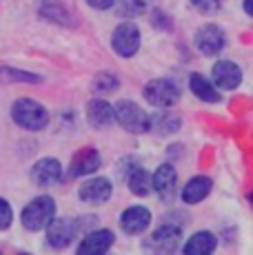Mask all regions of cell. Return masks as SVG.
I'll list each match as a JSON object with an SVG mask.
<instances>
[{
	"label": "cell",
	"mask_w": 253,
	"mask_h": 255,
	"mask_svg": "<svg viewBox=\"0 0 253 255\" xmlns=\"http://www.w3.org/2000/svg\"><path fill=\"white\" fill-rule=\"evenodd\" d=\"M22 227L27 231H42L56 220V202L49 195H38L22 209Z\"/></svg>",
	"instance_id": "obj_1"
},
{
	"label": "cell",
	"mask_w": 253,
	"mask_h": 255,
	"mask_svg": "<svg viewBox=\"0 0 253 255\" xmlns=\"http://www.w3.org/2000/svg\"><path fill=\"white\" fill-rule=\"evenodd\" d=\"M11 118L18 127L27 131H40L49 122V114L42 105H38L31 98H20L11 105Z\"/></svg>",
	"instance_id": "obj_2"
},
{
	"label": "cell",
	"mask_w": 253,
	"mask_h": 255,
	"mask_svg": "<svg viewBox=\"0 0 253 255\" xmlns=\"http://www.w3.org/2000/svg\"><path fill=\"white\" fill-rule=\"evenodd\" d=\"M114 111H116V122L129 133H144V131L151 129V116L140 105H135L133 100H120L114 107Z\"/></svg>",
	"instance_id": "obj_3"
},
{
	"label": "cell",
	"mask_w": 253,
	"mask_h": 255,
	"mask_svg": "<svg viewBox=\"0 0 253 255\" xmlns=\"http://www.w3.org/2000/svg\"><path fill=\"white\" fill-rule=\"evenodd\" d=\"M142 93H144V100H147L149 105L158 107V109L173 107L180 100V87L176 85V82L167 80V78H155V80H149Z\"/></svg>",
	"instance_id": "obj_4"
},
{
	"label": "cell",
	"mask_w": 253,
	"mask_h": 255,
	"mask_svg": "<svg viewBox=\"0 0 253 255\" xmlns=\"http://www.w3.org/2000/svg\"><path fill=\"white\" fill-rule=\"evenodd\" d=\"M111 45L114 51L123 58L135 56V51L140 49V29L133 22H123L114 29V36H111Z\"/></svg>",
	"instance_id": "obj_5"
},
{
	"label": "cell",
	"mask_w": 253,
	"mask_h": 255,
	"mask_svg": "<svg viewBox=\"0 0 253 255\" xmlns=\"http://www.w3.org/2000/svg\"><path fill=\"white\" fill-rule=\"evenodd\" d=\"M78 233V222L71 218H56L47 227V242L51 249H67Z\"/></svg>",
	"instance_id": "obj_6"
},
{
	"label": "cell",
	"mask_w": 253,
	"mask_h": 255,
	"mask_svg": "<svg viewBox=\"0 0 253 255\" xmlns=\"http://www.w3.org/2000/svg\"><path fill=\"white\" fill-rule=\"evenodd\" d=\"M227 45V38H225V31L222 27L218 24H204V27L198 29L196 33V47L200 49L204 56H216L220 53Z\"/></svg>",
	"instance_id": "obj_7"
},
{
	"label": "cell",
	"mask_w": 253,
	"mask_h": 255,
	"mask_svg": "<svg viewBox=\"0 0 253 255\" xmlns=\"http://www.w3.org/2000/svg\"><path fill=\"white\" fill-rule=\"evenodd\" d=\"M211 78H213V85L218 89H225V91H233L242 85V71L236 62L231 60H220L213 65L211 69Z\"/></svg>",
	"instance_id": "obj_8"
},
{
	"label": "cell",
	"mask_w": 253,
	"mask_h": 255,
	"mask_svg": "<svg viewBox=\"0 0 253 255\" xmlns=\"http://www.w3.org/2000/svg\"><path fill=\"white\" fill-rule=\"evenodd\" d=\"M180 240H182V229L176 224H162L160 229H155L149 244L155 249V253L162 255H171L180 247Z\"/></svg>",
	"instance_id": "obj_9"
},
{
	"label": "cell",
	"mask_w": 253,
	"mask_h": 255,
	"mask_svg": "<svg viewBox=\"0 0 253 255\" xmlns=\"http://www.w3.org/2000/svg\"><path fill=\"white\" fill-rule=\"evenodd\" d=\"M102 160H100V153L91 146H85L80 149L78 153L71 158V164H69V175L71 178H85V175H91L100 169Z\"/></svg>",
	"instance_id": "obj_10"
},
{
	"label": "cell",
	"mask_w": 253,
	"mask_h": 255,
	"mask_svg": "<svg viewBox=\"0 0 253 255\" xmlns=\"http://www.w3.org/2000/svg\"><path fill=\"white\" fill-rule=\"evenodd\" d=\"M151 186L153 191L162 200H171L178 191V173L171 164H160L151 175Z\"/></svg>",
	"instance_id": "obj_11"
},
{
	"label": "cell",
	"mask_w": 253,
	"mask_h": 255,
	"mask_svg": "<svg viewBox=\"0 0 253 255\" xmlns=\"http://www.w3.org/2000/svg\"><path fill=\"white\" fill-rule=\"evenodd\" d=\"M151 224V211L144 207H129L120 215V229L129 235L144 233Z\"/></svg>",
	"instance_id": "obj_12"
},
{
	"label": "cell",
	"mask_w": 253,
	"mask_h": 255,
	"mask_svg": "<svg viewBox=\"0 0 253 255\" xmlns=\"http://www.w3.org/2000/svg\"><path fill=\"white\" fill-rule=\"evenodd\" d=\"M111 191H114V186L107 178H89L85 184L80 186V200L85 204H105L107 200L111 198Z\"/></svg>",
	"instance_id": "obj_13"
},
{
	"label": "cell",
	"mask_w": 253,
	"mask_h": 255,
	"mask_svg": "<svg viewBox=\"0 0 253 255\" xmlns=\"http://www.w3.org/2000/svg\"><path fill=\"white\" fill-rule=\"evenodd\" d=\"M114 231L109 229H98V231L89 233L85 240L80 242L76 255H107L109 247L114 244Z\"/></svg>",
	"instance_id": "obj_14"
},
{
	"label": "cell",
	"mask_w": 253,
	"mask_h": 255,
	"mask_svg": "<svg viewBox=\"0 0 253 255\" xmlns=\"http://www.w3.org/2000/svg\"><path fill=\"white\" fill-rule=\"evenodd\" d=\"M60 175H62V166L56 158L38 160L31 169V180L38 186H53L56 182H60Z\"/></svg>",
	"instance_id": "obj_15"
},
{
	"label": "cell",
	"mask_w": 253,
	"mask_h": 255,
	"mask_svg": "<svg viewBox=\"0 0 253 255\" xmlns=\"http://www.w3.org/2000/svg\"><path fill=\"white\" fill-rule=\"evenodd\" d=\"M87 120H89V125L96 127V129H107V127L116 120V111L109 102L96 98V100L87 102Z\"/></svg>",
	"instance_id": "obj_16"
},
{
	"label": "cell",
	"mask_w": 253,
	"mask_h": 255,
	"mask_svg": "<svg viewBox=\"0 0 253 255\" xmlns=\"http://www.w3.org/2000/svg\"><path fill=\"white\" fill-rule=\"evenodd\" d=\"M218 247V240L209 231H198L187 240L182 249V255H211Z\"/></svg>",
	"instance_id": "obj_17"
},
{
	"label": "cell",
	"mask_w": 253,
	"mask_h": 255,
	"mask_svg": "<svg viewBox=\"0 0 253 255\" xmlns=\"http://www.w3.org/2000/svg\"><path fill=\"white\" fill-rule=\"evenodd\" d=\"M211 178H207V175H198V178H193V180H189L187 184H184V189H182V200L187 204H198V202H202L204 198H207L209 193H211Z\"/></svg>",
	"instance_id": "obj_18"
},
{
	"label": "cell",
	"mask_w": 253,
	"mask_h": 255,
	"mask_svg": "<svg viewBox=\"0 0 253 255\" xmlns=\"http://www.w3.org/2000/svg\"><path fill=\"white\" fill-rule=\"evenodd\" d=\"M189 87H191V93L196 98H200L204 102H220V91L213 85L211 80H207L200 73H191L189 78Z\"/></svg>",
	"instance_id": "obj_19"
},
{
	"label": "cell",
	"mask_w": 253,
	"mask_h": 255,
	"mask_svg": "<svg viewBox=\"0 0 253 255\" xmlns=\"http://www.w3.org/2000/svg\"><path fill=\"white\" fill-rule=\"evenodd\" d=\"M129 189H131V193H135V195H149V191L153 189L151 186V173H149L147 169H142V166H133V169L129 171Z\"/></svg>",
	"instance_id": "obj_20"
},
{
	"label": "cell",
	"mask_w": 253,
	"mask_h": 255,
	"mask_svg": "<svg viewBox=\"0 0 253 255\" xmlns=\"http://www.w3.org/2000/svg\"><path fill=\"white\" fill-rule=\"evenodd\" d=\"M180 125H182V120H180L178 116L169 114V111H164V114H158V116L151 118V129L155 131V133H160V135L176 133V131L180 129Z\"/></svg>",
	"instance_id": "obj_21"
},
{
	"label": "cell",
	"mask_w": 253,
	"mask_h": 255,
	"mask_svg": "<svg viewBox=\"0 0 253 255\" xmlns=\"http://www.w3.org/2000/svg\"><path fill=\"white\" fill-rule=\"evenodd\" d=\"M91 89L98 93H111L118 89V78L111 76V73H98L91 82Z\"/></svg>",
	"instance_id": "obj_22"
},
{
	"label": "cell",
	"mask_w": 253,
	"mask_h": 255,
	"mask_svg": "<svg viewBox=\"0 0 253 255\" xmlns=\"http://www.w3.org/2000/svg\"><path fill=\"white\" fill-rule=\"evenodd\" d=\"M118 11L120 16H138L144 11V0H120Z\"/></svg>",
	"instance_id": "obj_23"
},
{
	"label": "cell",
	"mask_w": 253,
	"mask_h": 255,
	"mask_svg": "<svg viewBox=\"0 0 253 255\" xmlns=\"http://www.w3.org/2000/svg\"><path fill=\"white\" fill-rule=\"evenodd\" d=\"M13 222V211H11V204L7 200L0 198V231H7Z\"/></svg>",
	"instance_id": "obj_24"
},
{
	"label": "cell",
	"mask_w": 253,
	"mask_h": 255,
	"mask_svg": "<svg viewBox=\"0 0 253 255\" xmlns=\"http://www.w3.org/2000/svg\"><path fill=\"white\" fill-rule=\"evenodd\" d=\"M191 2H193V7H196L198 11H202V13H216L218 9H220L222 0H191Z\"/></svg>",
	"instance_id": "obj_25"
},
{
	"label": "cell",
	"mask_w": 253,
	"mask_h": 255,
	"mask_svg": "<svg viewBox=\"0 0 253 255\" xmlns=\"http://www.w3.org/2000/svg\"><path fill=\"white\" fill-rule=\"evenodd\" d=\"M116 0H87V4H91L94 9H109Z\"/></svg>",
	"instance_id": "obj_26"
},
{
	"label": "cell",
	"mask_w": 253,
	"mask_h": 255,
	"mask_svg": "<svg viewBox=\"0 0 253 255\" xmlns=\"http://www.w3.org/2000/svg\"><path fill=\"white\" fill-rule=\"evenodd\" d=\"M242 9H245L247 16H253V0H245V2H242Z\"/></svg>",
	"instance_id": "obj_27"
},
{
	"label": "cell",
	"mask_w": 253,
	"mask_h": 255,
	"mask_svg": "<svg viewBox=\"0 0 253 255\" xmlns=\"http://www.w3.org/2000/svg\"><path fill=\"white\" fill-rule=\"evenodd\" d=\"M20 255H29V253H20Z\"/></svg>",
	"instance_id": "obj_28"
},
{
	"label": "cell",
	"mask_w": 253,
	"mask_h": 255,
	"mask_svg": "<svg viewBox=\"0 0 253 255\" xmlns=\"http://www.w3.org/2000/svg\"><path fill=\"white\" fill-rule=\"evenodd\" d=\"M0 255H2V253H0Z\"/></svg>",
	"instance_id": "obj_29"
}]
</instances>
